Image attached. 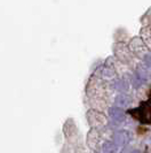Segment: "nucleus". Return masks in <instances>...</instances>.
Returning a JSON list of instances; mask_svg holds the SVG:
<instances>
[{
    "instance_id": "obj_5",
    "label": "nucleus",
    "mask_w": 151,
    "mask_h": 153,
    "mask_svg": "<svg viewBox=\"0 0 151 153\" xmlns=\"http://www.w3.org/2000/svg\"><path fill=\"white\" fill-rule=\"evenodd\" d=\"M118 151V146L113 142H106L102 145V152L103 153H116Z\"/></svg>"
},
{
    "instance_id": "obj_4",
    "label": "nucleus",
    "mask_w": 151,
    "mask_h": 153,
    "mask_svg": "<svg viewBox=\"0 0 151 153\" xmlns=\"http://www.w3.org/2000/svg\"><path fill=\"white\" fill-rule=\"evenodd\" d=\"M114 102H116V105H118L119 107H124V106H128V105H130L132 99H130V97L127 96V94H119V96L116 97Z\"/></svg>"
},
{
    "instance_id": "obj_8",
    "label": "nucleus",
    "mask_w": 151,
    "mask_h": 153,
    "mask_svg": "<svg viewBox=\"0 0 151 153\" xmlns=\"http://www.w3.org/2000/svg\"><path fill=\"white\" fill-rule=\"evenodd\" d=\"M130 153H137V152H136V151H132Z\"/></svg>"
},
{
    "instance_id": "obj_6",
    "label": "nucleus",
    "mask_w": 151,
    "mask_h": 153,
    "mask_svg": "<svg viewBox=\"0 0 151 153\" xmlns=\"http://www.w3.org/2000/svg\"><path fill=\"white\" fill-rule=\"evenodd\" d=\"M113 85H114V89L118 90V91H125L128 88V84L124 81H116V83Z\"/></svg>"
},
{
    "instance_id": "obj_3",
    "label": "nucleus",
    "mask_w": 151,
    "mask_h": 153,
    "mask_svg": "<svg viewBox=\"0 0 151 153\" xmlns=\"http://www.w3.org/2000/svg\"><path fill=\"white\" fill-rule=\"evenodd\" d=\"M136 112H139V115L137 119L140 121H142L143 123H147V124H150L151 123V107L149 106H143V107L136 109Z\"/></svg>"
},
{
    "instance_id": "obj_7",
    "label": "nucleus",
    "mask_w": 151,
    "mask_h": 153,
    "mask_svg": "<svg viewBox=\"0 0 151 153\" xmlns=\"http://www.w3.org/2000/svg\"><path fill=\"white\" fill-rule=\"evenodd\" d=\"M144 62H145V65H147L148 67H150L151 68V54L145 55V58H144Z\"/></svg>"
},
{
    "instance_id": "obj_2",
    "label": "nucleus",
    "mask_w": 151,
    "mask_h": 153,
    "mask_svg": "<svg viewBox=\"0 0 151 153\" xmlns=\"http://www.w3.org/2000/svg\"><path fill=\"white\" fill-rule=\"evenodd\" d=\"M109 116L111 117V120H112L113 122L120 123L125 120L126 114H125V112L119 106H113V107L109 108Z\"/></svg>"
},
{
    "instance_id": "obj_1",
    "label": "nucleus",
    "mask_w": 151,
    "mask_h": 153,
    "mask_svg": "<svg viewBox=\"0 0 151 153\" xmlns=\"http://www.w3.org/2000/svg\"><path fill=\"white\" fill-rule=\"evenodd\" d=\"M129 140H130V134L127 130H118L113 134L112 142L118 147H122V146L127 145Z\"/></svg>"
}]
</instances>
